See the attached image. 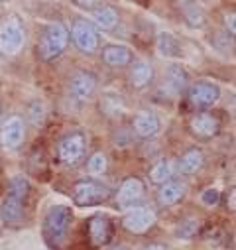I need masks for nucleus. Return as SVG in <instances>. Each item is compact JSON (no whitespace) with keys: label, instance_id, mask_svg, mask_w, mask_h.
Returning a JSON list of instances; mask_svg holds the SVG:
<instances>
[{"label":"nucleus","instance_id":"nucleus-32","mask_svg":"<svg viewBox=\"0 0 236 250\" xmlns=\"http://www.w3.org/2000/svg\"><path fill=\"white\" fill-rule=\"evenodd\" d=\"M144 250H167L163 244H150V246H146Z\"/></svg>","mask_w":236,"mask_h":250},{"label":"nucleus","instance_id":"nucleus-8","mask_svg":"<svg viewBox=\"0 0 236 250\" xmlns=\"http://www.w3.org/2000/svg\"><path fill=\"white\" fill-rule=\"evenodd\" d=\"M156 221V215L148 207H134L124 215V227L130 232H144L148 230Z\"/></svg>","mask_w":236,"mask_h":250},{"label":"nucleus","instance_id":"nucleus-31","mask_svg":"<svg viewBox=\"0 0 236 250\" xmlns=\"http://www.w3.org/2000/svg\"><path fill=\"white\" fill-rule=\"evenodd\" d=\"M77 2H79L81 6H85V8H91V6L98 4V2H100V0H77Z\"/></svg>","mask_w":236,"mask_h":250},{"label":"nucleus","instance_id":"nucleus-28","mask_svg":"<svg viewBox=\"0 0 236 250\" xmlns=\"http://www.w3.org/2000/svg\"><path fill=\"white\" fill-rule=\"evenodd\" d=\"M195 232H197V223H195V219H187V221H183L179 227H177V234L185 236V238L193 236Z\"/></svg>","mask_w":236,"mask_h":250},{"label":"nucleus","instance_id":"nucleus-15","mask_svg":"<svg viewBox=\"0 0 236 250\" xmlns=\"http://www.w3.org/2000/svg\"><path fill=\"white\" fill-rule=\"evenodd\" d=\"M102 61L110 67H124L132 61V53L124 45H106L102 49Z\"/></svg>","mask_w":236,"mask_h":250},{"label":"nucleus","instance_id":"nucleus-5","mask_svg":"<svg viewBox=\"0 0 236 250\" xmlns=\"http://www.w3.org/2000/svg\"><path fill=\"white\" fill-rule=\"evenodd\" d=\"M71 36L75 40V45L83 53H93L98 47V34L87 20H75L71 26Z\"/></svg>","mask_w":236,"mask_h":250},{"label":"nucleus","instance_id":"nucleus-24","mask_svg":"<svg viewBox=\"0 0 236 250\" xmlns=\"http://www.w3.org/2000/svg\"><path fill=\"white\" fill-rule=\"evenodd\" d=\"M28 187H30L28 179H26L24 175H16V177H12V181H10L8 193L14 195V197H18V199H24V197L28 195Z\"/></svg>","mask_w":236,"mask_h":250},{"label":"nucleus","instance_id":"nucleus-6","mask_svg":"<svg viewBox=\"0 0 236 250\" xmlns=\"http://www.w3.org/2000/svg\"><path fill=\"white\" fill-rule=\"evenodd\" d=\"M218 97H220V89L215 83H209V81H199L189 89V99L199 108L215 104L218 101Z\"/></svg>","mask_w":236,"mask_h":250},{"label":"nucleus","instance_id":"nucleus-11","mask_svg":"<svg viewBox=\"0 0 236 250\" xmlns=\"http://www.w3.org/2000/svg\"><path fill=\"white\" fill-rule=\"evenodd\" d=\"M142 195H144V183L138 177H128L120 185L116 199H118V205H130V203L138 201Z\"/></svg>","mask_w":236,"mask_h":250},{"label":"nucleus","instance_id":"nucleus-10","mask_svg":"<svg viewBox=\"0 0 236 250\" xmlns=\"http://www.w3.org/2000/svg\"><path fill=\"white\" fill-rule=\"evenodd\" d=\"M95 87H97V79L89 71H77L71 77V95L77 101H87L95 93Z\"/></svg>","mask_w":236,"mask_h":250},{"label":"nucleus","instance_id":"nucleus-29","mask_svg":"<svg viewBox=\"0 0 236 250\" xmlns=\"http://www.w3.org/2000/svg\"><path fill=\"white\" fill-rule=\"evenodd\" d=\"M201 201L207 205V207H213V205H216L218 203V191L216 189H205L203 191V195H201Z\"/></svg>","mask_w":236,"mask_h":250},{"label":"nucleus","instance_id":"nucleus-12","mask_svg":"<svg viewBox=\"0 0 236 250\" xmlns=\"http://www.w3.org/2000/svg\"><path fill=\"white\" fill-rule=\"evenodd\" d=\"M134 130L140 136L150 138V136L157 134V130H159V118L152 110H140L134 116Z\"/></svg>","mask_w":236,"mask_h":250},{"label":"nucleus","instance_id":"nucleus-2","mask_svg":"<svg viewBox=\"0 0 236 250\" xmlns=\"http://www.w3.org/2000/svg\"><path fill=\"white\" fill-rule=\"evenodd\" d=\"M71 221V211L65 205H55L45 215V236L53 244H61Z\"/></svg>","mask_w":236,"mask_h":250},{"label":"nucleus","instance_id":"nucleus-17","mask_svg":"<svg viewBox=\"0 0 236 250\" xmlns=\"http://www.w3.org/2000/svg\"><path fill=\"white\" fill-rule=\"evenodd\" d=\"M22 215H24V209H22V199L14 197V195H6L2 207H0V217L6 223H18L22 221Z\"/></svg>","mask_w":236,"mask_h":250},{"label":"nucleus","instance_id":"nucleus-19","mask_svg":"<svg viewBox=\"0 0 236 250\" xmlns=\"http://www.w3.org/2000/svg\"><path fill=\"white\" fill-rule=\"evenodd\" d=\"M152 77H154V67L148 63V61H138L130 71V83L136 89H144L152 81Z\"/></svg>","mask_w":236,"mask_h":250},{"label":"nucleus","instance_id":"nucleus-33","mask_svg":"<svg viewBox=\"0 0 236 250\" xmlns=\"http://www.w3.org/2000/svg\"><path fill=\"white\" fill-rule=\"evenodd\" d=\"M110 250H126L124 246H114V248H110Z\"/></svg>","mask_w":236,"mask_h":250},{"label":"nucleus","instance_id":"nucleus-22","mask_svg":"<svg viewBox=\"0 0 236 250\" xmlns=\"http://www.w3.org/2000/svg\"><path fill=\"white\" fill-rule=\"evenodd\" d=\"M171 175H173V164L169 160H159L150 171V179L154 183H165Z\"/></svg>","mask_w":236,"mask_h":250},{"label":"nucleus","instance_id":"nucleus-20","mask_svg":"<svg viewBox=\"0 0 236 250\" xmlns=\"http://www.w3.org/2000/svg\"><path fill=\"white\" fill-rule=\"evenodd\" d=\"M93 18L97 22V26H100L102 30H112L118 24V12L112 6H100L93 12Z\"/></svg>","mask_w":236,"mask_h":250},{"label":"nucleus","instance_id":"nucleus-26","mask_svg":"<svg viewBox=\"0 0 236 250\" xmlns=\"http://www.w3.org/2000/svg\"><path fill=\"white\" fill-rule=\"evenodd\" d=\"M89 171L95 173V175L106 171V156L102 152H97L95 156H91V160H89Z\"/></svg>","mask_w":236,"mask_h":250},{"label":"nucleus","instance_id":"nucleus-27","mask_svg":"<svg viewBox=\"0 0 236 250\" xmlns=\"http://www.w3.org/2000/svg\"><path fill=\"white\" fill-rule=\"evenodd\" d=\"M30 118H32V122L36 124V126H39V124L43 122V118H45V108H43V104H41L39 101H36V103L30 104Z\"/></svg>","mask_w":236,"mask_h":250},{"label":"nucleus","instance_id":"nucleus-18","mask_svg":"<svg viewBox=\"0 0 236 250\" xmlns=\"http://www.w3.org/2000/svg\"><path fill=\"white\" fill-rule=\"evenodd\" d=\"M89 232L95 244H104L110 238V221L104 215H98L95 219H91L89 223Z\"/></svg>","mask_w":236,"mask_h":250},{"label":"nucleus","instance_id":"nucleus-30","mask_svg":"<svg viewBox=\"0 0 236 250\" xmlns=\"http://www.w3.org/2000/svg\"><path fill=\"white\" fill-rule=\"evenodd\" d=\"M224 22H226L230 34H234V14H226V16H224Z\"/></svg>","mask_w":236,"mask_h":250},{"label":"nucleus","instance_id":"nucleus-16","mask_svg":"<svg viewBox=\"0 0 236 250\" xmlns=\"http://www.w3.org/2000/svg\"><path fill=\"white\" fill-rule=\"evenodd\" d=\"M163 87L167 89L169 95H179L187 87V73H185V69H181L179 65H169L167 71H165Z\"/></svg>","mask_w":236,"mask_h":250},{"label":"nucleus","instance_id":"nucleus-4","mask_svg":"<svg viewBox=\"0 0 236 250\" xmlns=\"http://www.w3.org/2000/svg\"><path fill=\"white\" fill-rule=\"evenodd\" d=\"M24 42V34H22V24L16 18H10L2 24L0 28V51L14 55L20 51Z\"/></svg>","mask_w":236,"mask_h":250},{"label":"nucleus","instance_id":"nucleus-23","mask_svg":"<svg viewBox=\"0 0 236 250\" xmlns=\"http://www.w3.org/2000/svg\"><path fill=\"white\" fill-rule=\"evenodd\" d=\"M157 51L163 57H173L179 53V47H177V42L169 34H159L157 36Z\"/></svg>","mask_w":236,"mask_h":250},{"label":"nucleus","instance_id":"nucleus-25","mask_svg":"<svg viewBox=\"0 0 236 250\" xmlns=\"http://www.w3.org/2000/svg\"><path fill=\"white\" fill-rule=\"evenodd\" d=\"M185 18H187V22L191 26H201L205 22V14H203V10L195 2L185 4Z\"/></svg>","mask_w":236,"mask_h":250},{"label":"nucleus","instance_id":"nucleus-9","mask_svg":"<svg viewBox=\"0 0 236 250\" xmlns=\"http://www.w3.org/2000/svg\"><path fill=\"white\" fill-rule=\"evenodd\" d=\"M0 140H2V144L10 150L18 148L24 140V120L20 116H10L4 122L2 130H0Z\"/></svg>","mask_w":236,"mask_h":250},{"label":"nucleus","instance_id":"nucleus-14","mask_svg":"<svg viewBox=\"0 0 236 250\" xmlns=\"http://www.w3.org/2000/svg\"><path fill=\"white\" fill-rule=\"evenodd\" d=\"M191 130L195 136H201V138H211L218 132V120L213 116V114H207V112H201L197 116H193L191 120Z\"/></svg>","mask_w":236,"mask_h":250},{"label":"nucleus","instance_id":"nucleus-3","mask_svg":"<svg viewBox=\"0 0 236 250\" xmlns=\"http://www.w3.org/2000/svg\"><path fill=\"white\" fill-rule=\"evenodd\" d=\"M108 197H110L108 187L98 183V181H93V179L79 181L73 189V199L77 205H97Z\"/></svg>","mask_w":236,"mask_h":250},{"label":"nucleus","instance_id":"nucleus-7","mask_svg":"<svg viewBox=\"0 0 236 250\" xmlns=\"http://www.w3.org/2000/svg\"><path fill=\"white\" fill-rule=\"evenodd\" d=\"M59 160L73 166L81 160L83 152H85V140L81 134H69L59 142Z\"/></svg>","mask_w":236,"mask_h":250},{"label":"nucleus","instance_id":"nucleus-21","mask_svg":"<svg viewBox=\"0 0 236 250\" xmlns=\"http://www.w3.org/2000/svg\"><path fill=\"white\" fill-rule=\"evenodd\" d=\"M201 166H203V152L201 150H189L179 162V169L183 173H189V175L197 173L201 169Z\"/></svg>","mask_w":236,"mask_h":250},{"label":"nucleus","instance_id":"nucleus-1","mask_svg":"<svg viewBox=\"0 0 236 250\" xmlns=\"http://www.w3.org/2000/svg\"><path fill=\"white\" fill-rule=\"evenodd\" d=\"M69 42V30L61 24V22H53L45 28L41 42H39V49H41V57L43 59H53L67 47Z\"/></svg>","mask_w":236,"mask_h":250},{"label":"nucleus","instance_id":"nucleus-13","mask_svg":"<svg viewBox=\"0 0 236 250\" xmlns=\"http://www.w3.org/2000/svg\"><path fill=\"white\" fill-rule=\"evenodd\" d=\"M183 195H185V183H181V181H165V183H161L159 191H157V201H159V205L169 207V205H175Z\"/></svg>","mask_w":236,"mask_h":250}]
</instances>
